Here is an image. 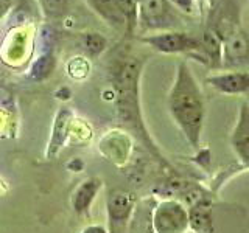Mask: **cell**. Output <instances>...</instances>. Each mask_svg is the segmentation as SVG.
Returning a JSON list of instances; mask_svg holds the SVG:
<instances>
[{
	"label": "cell",
	"mask_w": 249,
	"mask_h": 233,
	"mask_svg": "<svg viewBox=\"0 0 249 233\" xmlns=\"http://www.w3.org/2000/svg\"><path fill=\"white\" fill-rule=\"evenodd\" d=\"M168 109L187 142L193 150H198L204 123V100L185 62L178 66L175 83L168 95Z\"/></svg>",
	"instance_id": "obj_1"
},
{
	"label": "cell",
	"mask_w": 249,
	"mask_h": 233,
	"mask_svg": "<svg viewBox=\"0 0 249 233\" xmlns=\"http://www.w3.org/2000/svg\"><path fill=\"white\" fill-rule=\"evenodd\" d=\"M143 59L136 54H124L114 67V83L117 90V111L123 124H126L140 138L153 148L148 140L139 104V80L142 73Z\"/></svg>",
	"instance_id": "obj_2"
},
{
	"label": "cell",
	"mask_w": 249,
	"mask_h": 233,
	"mask_svg": "<svg viewBox=\"0 0 249 233\" xmlns=\"http://www.w3.org/2000/svg\"><path fill=\"white\" fill-rule=\"evenodd\" d=\"M143 44L150 45L153 50L160 53H187L190 56L198 58L204 62V56L201 51L199 37H195L182 31H168V33L151 34L140 39ZM206 64V62H204Z\"/></svg>",
	"instance_id": "obj_3"
},
{
	"label": "cell",
	"mask_w": 249,
	"mask_h": 233,
	"mask_svg": "<svg viewBox=\"0 0 249 233\" xmlns=\"http://www.w3.org/2000/svg\"><path fill=\"white\" fill-rule=\"evenodd\" d=\"M145 30H165L176 27V16L168 0H139L137 23Z\"/></svg>",
	"instance_id": "obj_4"
},
{
	"label": "cell",
	"mask_w": 249,
	"mask_h": 233,
	"mask_svg": "<svg viewBox=\"0 0 249 233\" xmlns=\"http://www.w3.org/2000/svg\"><path fill=\"white\" fill-rule=\"evenodd\" d=\"M240 28V10L233 0H220L210 10L207 30L212 31L221 42Z\"/></svg>",
	"instance_id": "obj_5"
},
{
	"label": "cell",
	"mask_w": 249,
	"mask_h": 233,
	"mask_svg": "<svg viewBox=\"0 0 249 233\" xmlns=\"http://www.w3.org/2000/svg\"><path fill=\"white\" fill-rule=\"evenodd\" d=\"M187 225H189L187 212L178 202H162L156 210L154 229L158 233H182Z\"/></svg>",
	"instance_id": "obj_6"
},
{
	"label": "cell",
	"mask_w": 249,
	"mask_h": 233,
	"mask_svg": "<svg viewBox=\"0 0 249 233\" xmlns=\"http://www.w3.org/2000/svg\"><path fill=\"white\" fill-rule=\"evenodd\" d=\"M223 45V61L221 64L226 66H241L248 62L249 44L248 34L243 28L237 30L221 42Z\"/></svg>",
	"instance_id": "obj_7"
},
{
	"label": "cell",
	"mask_w": 249,
	"mask_h": 233,
	"mask_svg": "<svg viewBox=\"0 0 249 233\" xmlns=\"http://www.w3.org/2000/svg\"><path fill=\"white\" fill-rule=\"evenodd\" d=\"M132 207V199L128 193L124 191H112L107 199L109 208V219H111V233L123 232V225L126 224Z\"/></svg>",
	"instance_id": "obj_8"
},
{
	"label": "cell",
	"mask_w": 249,
	"mask_h": 233,
	"mask_svg": "<svg viewBox=\"0 0 249 233\" xmlns=\"http://www.w3.org/2000/svg\"><path fill=\"white\" fill-rule=\"evenodd\" d=\"M207 83L221 93L228 95H246L249 89V75L248 72H231L220 73L207 78Z\"/></svg>",
	"instance_id": "obj_9"
},
{
	"label": "cell",
	"mask_w": 249,
	"mask_h": 233,
	"mask_svg": "<svg viewBox=\"0 0 249 233\" xmlns=\"http://www.w3.org/2000/svg\"><path fill=\"white\" fill-rule=\"evenodd\" d=\"M232 148L235 154L241 159V162L248 163V150H249V114H248V104L245 103L241 106V111L238 115L237 126L232 134Z\"/></svg>",
	"instance_id": "obj_10"
},
{
	"label": "cell",
	"mask_w": 249,
	"mask_h": 233,
	"mask_svg": "<svg viewBox=\"0 0 249 233\" xmlns=\"http://www.w3.org/2000/svg\"><path fill=\"white\" fill-rule=\"evenodd\" d=\"M88 2L109 25L117 30L126 31V23H124V19L119 10L117 0H88Z\"/></svg>",
	"instance_id": "obj_11"
},
{
	"label": "cell",
	"mask_w": 249,
	"mask_h": 233,
	"mask_svg": "<svg viewBox=\"0 0 249 233\" xmlns=\"http://www.w3.org/2000/svg\"><path fill=\"white\" fill-rule=\"evenodd\" d=\"M100 186H101V183L98 181H95V179L86 181L78 186L76 193L73 194V207L78 213H83L89 208L90 202L93 200V198H95Z\"/></svg>",
	"instance_id": "obj_12"
},
{
	"label": "cell",
	"mask_w": 249,
	"mask_h": 233,
	"mask_svg": "<svg viewBox=\"0 0 249 233\" xmlns=\"http://www.w3.org/2000/svg\"><path fill=\"white\" fill-rule=\"evenodd\" d=\"M117 5L126 23V31L132 33L137 27V0H117Z\"/></svg>",
	"instance_id": "obj_13"
},
{
	"label": "cell",
	"mask_w": 249,
	"mask_h": 233,
	"mask_svg": "<svg viewBox=\"0 0 249 233\" xmlns=\"http://www.w3.org/2000/svg\"><path fill=\"white\" fill-rule=\"evenodd\" d=\"M70 2H72V0H39L45 16L50 19L62 17V16L67 13Z\"/></svg>",
	"instance_id": "obj_14"
},
{
	"label": "cell",
	"mask_w": 249,
	"mask_h": 233,
	"mask_svg": "<svg viewBox=\"0 0 249 233\" xmlns=\"http://www.w3.org/2000/svg\"><path fill=\"white\" fill-rule=\"evenodd\" d=\"M83 42H84L86 50H88L92 54V56H97V54H100L101 51L106 49V39L103 36L97 34V33L84 34Z\"/></svg>",
	"instance_id": "obj_15"
},
{
	"label": "cell",
	"mask_w": 249,
	"mask_h": 233,
	"mask_svg": "<svg viewBox=\"0 0 249 233\" xmlns=\"http://www.w3.org/2000/svg\"><path fill=\"white\" fill-rule=\"evenodd\" d=\"M53 58L50 56V59L49 58H41L37 62H36V67H35V70H33V76L35 78H37V80H41V78H44V76H47L49 73H52V68H53Z\"/></svg>",
	"instance_id": "obj_16"
},
{
	"label": "cell",
	"mask_w": 249,
	"mask_h": 233,
	"mask_svg": "<svg viewBox=\"0 0 249 233\" xmlns=\"http://www.w3.org/2000/svg\"><path fill=\"white\" fill-rule=\"evenodd\" d=\"M170 5L176 6L178 10H181L182 13L192 14L195 10V0H168Z\"/></svg>",
	"instance_id": "obj_17"
},
{
	"label": "cell",
	"mask_w": 249,
	"mask_h": 233,
	"mask_svg": "<svg viewBox=\"0 0 249 233\" xmlns=\"http://www.w3.org/2000/svg\"><path fill=\"white\" fill-rule=\"evenodd\" d=\"M13 2H14V0H0V20H2L8 14V11L11 10Z\"/></svg>",
	"instance_id": "obj_18"
},
{
	"label": "cell",
	"mask_w": 249,
	"mask_h": 233,
	"mask_svg": "<svg viewBox=\"0 0 249 233\" xmlns=\"http://www.w3.org/2000/svg\"><path fill=\"white\" fill-rule=\"evenodd\" d=\"M137 3H139V0H137Z\"/></svg>",
	"instance_id": "obj_19"
}]
</instances>
